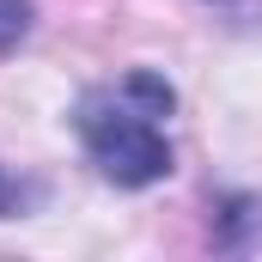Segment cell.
<instances>
[{
	"label": "cell",
	"instance_id": "3957f363",
	"mask_svg": "<svg viewBox=\"0 0 262 262\" xmlns=\"http://www.w3.org/2000/svg\"><path fill=\"white\" fill-rule=\"evenodd\" d=\"M0 201H6V189H0Z\"/></svg>",
	"mask_w": 262,
	"mask_h": 262
},
{
	"label": "cell",
	"instance_id": "6da1fadb",
	"mask_svg": "<svg viewBox=\"0 0 262 262\" xmlns=\"http://www.w3.org/2000/svg\"><path fill=\"white\" fill-rule=\"evenodd\" d=\"M171 110H177L171 79L152 73V67H128L116 85H98V92L79 98L73 128H79V146H85V159L98 165L104 183L152 189L177 165V152L165 140V116Z\"/></svg>",
	"mask_w": 262,
	"mask_h": 262
},
{
	"label": "cell",
	"instance_id": "7a4b0ae2",
	"mask_svg": "<svg viewBox=\"0 0 262 262\" xmlns=\"http://www.w3.org/2000/svg\"><path fill=\"white\" fill-rule=\"evenodd\" d=\"M31 18H37V6H31V0H0V55H6V49H18V43L31 37Z\"/></svg>",
	"mask_w": 262,
	"mask_h": 262
}]
</instances>
